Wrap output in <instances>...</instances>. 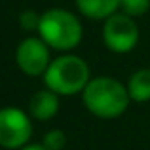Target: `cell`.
<instances>
[{"instance_id":"cell-5","label":"cell","mask_w":150,"mask_h":150,"mask_svg":"<svg viewBox=\"0 0 150 150\" xmlns=\"http://www.w3.org/2000/svg\"><path fill=\"white\" fill-rule=\"evenodd\" d=\"M33 118L17 106L0 108V146L6 150H21L30 143Z\"/></svg>"},{"instance_id":"cell-10","label":"cell","mask_w":150,"mask_h":150,"mask_svg":"<svg viewBox=\"0 0 150 150\" xmlns=\"http://www.w3.org/2000/svg\"><path fill=\"white\" fill-rule=\"evenodd\" d=\"M150 10V0H120V11L129 17H141Z\"/></svg>"},{"instance_id":"cell-12","label":"cell","mask_w":150,"mask_h":150,"mask_svg":"<svg viewBox=\"0 0 150 150\" xmlns=\"http://www.w3.org/2000/svg\"><path fill=\"white\" fill-rule=\"evenodd\" d=\"M42 144L48 150H63L67 146L65 131H61V129H50L44 135V139H42Z\"/></svg>"},{"instance_id":"cell-4","label":"cell","mask_w":150,"mask_h":150,"mask_svg":"<svg viewBox=\"0 0 150 150\" xmlns=\"http://www.w3.org/2000/svg\"><path fill=\"white\" fill-rule=\"evenodd\" d=\"M101 38L103 44L108 51L118 55L124 53H131L139 44V25H137L135 17L116 11L114 15H110L108 19L103 21V29H101Z\"/></svg>"},{"instance_id":"cell-2","label":"cell","mask_w":150,"mask_h":150,"mask_svg":"<svg viewBox=\"0 0 150 150\" xmlns=\"http://www.w3.org/2000/svg\"><path fill=\"white\" fill-rule=\"evenodd\" d=\"M42 80L46 88L61 97H72L78 93L82 95V91L91 80V70L84 57L70 51L51 59Z\"/></svg>"},{"instance_id":"cell-9","label":"cell","mask_w":150,"mask_h":150,"mask_svg":"<svg viewBox=\"0 0 150 150\" xmlns=\"http://www.w3.org/2000/svg\"><path fill=\"white\" fill-rule=\"evenodd\" d=\"M127 91L133 103H148L150 101V69H139L129 76Z\"/></svg>"},{"instance_id":"cell-6","label":"cell","mask_w":150,"mask_h":150,"mask_svg":"<svg viewBox=\"0 0 150 150\" xmlns=\"http://www.w3.org/2000/svg\"><path fill=\"white\" fill-rule=\"evenodd\" d=\"M51 63V48L40 36H27L15 48V65L25 76H44Z\"/></svg>"},{"instance_id":"cell-7","label":"cell","mask_w":150,"mask_h":150,"mask_svg":"<svg viewBox=\"0 0 150 150\" xmlns=\"http://www.w3.org/2000/svg\"><path fill=\"white\" fill-rule=\"evenodd\" d=\"M55 91L44 88V89H38L33 97L29 99V105H27V112L33 120L36 122H48L51 118L57 116L59 112V106H61V101Z\"/></svg>"},{"instance_id":"cell-11","label":"cell","mask_w":150,"mask_h":150,"mask_svg":"<svg viewBox=\"0 0 150 150\" xmlns=\"http://www.w3.org/2000/svg\"><path fill=\"white\" fill-rule=\"evenodd\" d=\"M40 17L42 13L34 10H23L17 17V23H19V29L25 30V33H38V27H40Z\"/></svg>"},{"instance_id":"cell-8","label":"cell","mask_w":150,"mask_h":150,"mask_svg":"<svg viewBox=\"0 0 150 150\" xmlns=\"http://www.w3.org/2000/svg\"><path fill=\"white\" fill-rule=\"evenodd\" d=\"M82 17L91 21H105L120 10V0H74Z\"/></svg>"},{"instance_id":"cell-3","label":"cell","mask_w":150,"mask_h":150,"mask_svg":"<svg viewBox=\"0 0 150 150\" xmlns=\"http://www.w3.org/2000/svg\"><path fill=\"white\" fill-rule=\"evenodd\" d=\"M38 36L50 46L51 50L70 53L80 46L84 38V27L76 13L65 8H50L42 11Z\"/></svg>"},{"instance_id":"cell-1","label":"cell","mask_w":150,"mask_h":150,"mask_svg":"<svg viewBox=\"0 0 150 150\" xmlns=\"http://www.w3.org/2000/svg\"><path fill=\"white\" fill-rule=\"evenodd\" d=\"M82 103L89 114L101 120H116L127 110L131 97L127 86L112 76H95L82 91Z\"/></svg>"},{"instance_id":"cell-13","label":"cell","mask_w":150,"mask_h":150,"mask_svg":"<svg viewBox=\"0 0 150 150\" xmlns=\"http://www.w3.org/2000/svg\"><path fill=\"white\" fill-rule=\"evenodd\" d=\"M21 150H48V148H46L42 143H29L27 146H23Z\"/></svg>"}]
</instances>
